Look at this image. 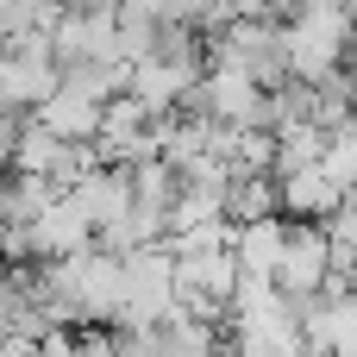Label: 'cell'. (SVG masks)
Wrapping results in <instances>:
<instances>
[{
  "label": "cell",
  "instance_id": "cell-1",
  "mask_svg": "<svg viewBox=\"0 0 357 357\" xmlns=\"http://www.w3.org/2000/svg\"><path fill=\"white\" fill-rule=\"evenodd\" d=\"M357 56V19L345 6H295L282 13V63L295 82H314Z\"/></svg>",
  "mask_w": 357,
  "mask_h": 357
},
{
  "label": "cell",
  "instance_id": "cell-2",
  "mask_svg": "<svg viewBox=\"0 0 357 357\" xmlns=\"http://www.w3.org/2000/svg\"><path fill=\"white\" fill-rule=\"evenodd\" d=\"M270 282H276L289 301H314V295H320V282H326V226H320V220H289Z\"/></svg>",
  "mask_w": 357,
  "mask_h": 357
},
{
  "label": "cell",
  "instance_id": "cell-3",
  "mask_svg": "<svg viewBox=\"0 0 357 357\" xmlns=\"http://www.w3.org/2000/svg\"><path fill=\"white\" fill-rule=\"evenodd\" d=\"M276 201H282V213H289V220H326V213L345 201V188H339L320 163H301V169L276 176Z\"/></svg>",
  "mask_w": 357,
  "mask_h": 357
},
{
  "label": "cell",
  "instance_id": "cell-4",
  "mask_svg": "<svg viewBox=\"0 0 357 357\" xmlns=\"http://www.w3.org/2000/svg\"><path fill=\"white\" fill-rule=\"evenodd\" d=\"M31 119H44L56 138H69V144H94V132H100V100H88V94H75L69 82H56L38 107H31Z\"/></svg>",
  "mask_w": 357,
  "mask_h": 357
},
{
  "label": "cell",
  "instance_id": "cell-5",
  "mask_svg": "<svg viewBox=\"0 0 357 357\" xmlns=\"http://www.w3.org/2000/svg\"><path fill=\"white\" fill-rule=\"evenodd\" d=\"M282 232H289V213H264V220H232V257L245 276H270L276 270V251H282Z\"/></svg>",
  "mask_w": 357,
  "mask_h": 357
},
{
  "label": "cell",
  "instance_id": "cell-6",
  "mask_svg": "<svg viewBox=\"0 0 357 357\" xmlns=\"http://www.w3.org/2000/svg\"><path fill=\"white\" fill-rule=\"evenodd\" d=\"M276 132V163H270V176H289V169H301V163H320V151H326V126H314V119H282V126H270Z\"/></svg>",
  "mask_w": 357,
  "mask_h": 357
},
{
  "label": "cell",
  "instance_id": "cell-7",
  "mask_svg": "<svg viewBox=\"0 0 357 357\" xmlns=\"http://www.w3.org/2000/svg\"><path fill=\"white\" fill-rule=\"evenodd\" d=\"M264 213H282L276 201V176L257 169V176H232L226 182V220H264Z\"/></svg>",
  "mask_w": 357,
  "mask_h": 357
},
{
  "label": "cell",
  "instance_id": "cell-8",
  "mask_svg": "<svg viewBox=\"0 0 357 357\" xmlns=\"http://www.w3.org/2000/svg\"><path fill=\"white\" fill-rule=\"evenodd\" d=\"M320 226H326V238H345V245L357 251V195H345V201H339Z\"/></svg>",
  "mask_w": 357,
  "mask_h": 357
},
{
  "label": "cell",
  "instance_id": "cell-9",
  "mask_svg": "<svg viewBox=\"0 0 357 357\" xmlns=\"http://www.w3.org/2000/svg\"><path fill=\"white\" fill-rule=\"evenodd\" d=\"M345 100H351V119H357V56H345Z\"/></svg>",
  "mask_w": 357,
  "mask_h": 357
}]
</instances>
